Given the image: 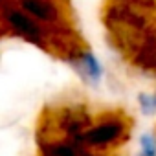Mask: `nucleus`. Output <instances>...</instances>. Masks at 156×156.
Here are the masks:
<instances>
[{
	"label": "nucleus",
	"instance_id": "1",
	"mask_svg": "<svg viewBox=\"0 0 156 156\" xmlns=\"http://www.w3.org/2000/svg\"><path fill=\"white\" fill-rule=\"evenodd\" d=\"M121 132H123L121 121L110 119V121H105V123L90 129L85 134V141L88 145H107V143H112L114 140H118L121 136Z\"/></svg>",
	"mask_w": 156,
	"mask_h": 156
},
{
	"label": "nucleus",
	"instance_id": "2",
	"mask_svg": "<svg viewBox=\"0 0 156 156\" xmlns=\"http://www.w3.org/2000/svg\"><path fill=\"white\" fill-rule=\"evenodd\" d=\"M8 20H9V24H11L19 33H22L24 37L37 39V37L41 35L39 28H37L26 15H22V13H19V11H9V13H8Z\"/></svg>",
	"mask_w": 156,
	"mask_h": 156
},
{
	"label": "nucleus",
	"instance_id": "3",
	"mask_svg": "<svg viewBox=\"0 0 156 156\" xmlns=\"http://www.w3.org/2000/svg\"><path fill=\"white\" fill-rule=\"evenodd\" d=\"M22 8L28 9L31 15L42 19V20H51L55 11L50 4H46L44 0H22Z\"/></svg>",
	"mask_w": 156,
	"mask_h": 156
},
{
	"label": "nucleus",
	"instance_id": "4",
	"mask_svg": "<svg viewBox=\"0 0 156 156\" xmlns=\"http://www.w3.org/2000/svg\"><path fill=\"white\" fill-rule=\"evenodd\" d=\"M81 68L88 75V79H92V81H98L101 77V68H99L98 61L94 59V55H90V53H85L81 57Z\"/></svg>",
	"mask_w": 156,
	"mask_h": 156
},
{
	"label": "nucleus",
	"instance_id": "5",
	"mask_svg": "<svg viewBox=\"0 0 156 156\" xmlns=\"http://www.w3.org/2000/svg\"><path fill=\"white\" fill-rule=\"evenodd\" d=\"M140 103L145 112L156 110V96H140Z\"/></svg>",
	"mask_w": 156,
	"mask_h": 156
},
{
	"label": "nucleus",
	"instance_id": "6",
	"mask_svg": "<svg viewBox=\"0 0 156 156\" xmlns=\"http://www.w3.org/2000/svg\"><path fill=\"white\" fill-rule=\"evenodd\" d=\"M51 156H75V152L68 145H57V147H53Z\"/></svg>",
	"mask_w": 156,
	"mask_h": 156
},
{
	"label": "nucleus",
	"instance_id": "7",
	"mask_svg": "<svg viewBox=\"0 0 156 156\" xmlns=\"http://www.w3.org/2000/svg\"><path fill=\"white\" fill-rule=\"evenodd\" d=\"M141 156H156V154H147V152H141Z\"/></svg>",
	"mask_w": 156,
	"mask_h": 156
}]
</instances>
